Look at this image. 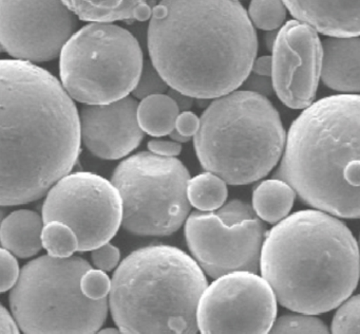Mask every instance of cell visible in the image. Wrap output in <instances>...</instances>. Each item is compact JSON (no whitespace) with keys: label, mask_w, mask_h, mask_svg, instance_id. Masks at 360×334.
I'll use <instances>...</instances> for the list:
<instances>
[{"label":"cell","mask_w":360,"mask_h":334,"mask_svg":"<svg viewBox=\"0 0 360 334\" xmlns=\"http://www.w3.org/2000/svg\"><path fill=\"white\" fill-rule=\"evenodd\" d=\"M109 308L124 334H198L207 278L198 262L170 245L132 252L113 274Z\"/></svg>","instance_id":"5b68a950"},{"label":"cell","mask_w":360,"mask_h":334,"mask_svg":"<svg viewBox=\"0 0 360 334\" xmlns=\"http://www.w3.org/2000/svg\"><path fill=\"white\" fill-rule=\"evenodd\" d=\"M111 285L112 280H110L108 275L101 270L88 271L81 281L82 291L85 294L86 297L92 300H101L107 298L110 294Z\"/></svg>","instance_id":"83f0119b"},{"label":"cell","mask_w":360,"mask_h":334,"mask_svg":"<svg viewBox=\"0 0 360 334\" xmlns=\"http://www.w3.org/2000/svg\"><path fill=\"white\" fill-rule=\"evenodd\" d=\"M138 109V101L131 97L107 105L84 106L79 120L87 149L105 160H119L134 151L144 137Z\"/></svg>","instance_id":"9a60e30c"},{"label":"cell","mask_w":360,"mask_h":334,"mask_svg":"<svg viewBox=\"0 0 360 334\" xmlns=\"http://www.w3.org/2000/svg\"><path fill=\"white\" fill-rule=\"evenodd\" d=\"M179 116L180 109L168 94L153 95L139 104V124L153 137L169 135L176 129Z\"/></svg>","instance_id":"44dd1931"},{"label":"cell","mask_w":360,"mask_h":334,"mask_svg":"<svg viewBox=\"0 0 360 334\" xmlns=\"http://www.w3.org/2000/svg\"><path fill=\"white\" fill-rule=\"evenodd\" d=\"M138 39L111 23H89L63 49L60 74L65 90L86 105H107L134 92L143 71Z\"/></svg>","instance_id":"ba28073f"},{"label":"cell","mask_w":360,"mask_h":334,"mask_svg":"<svg viewBox=\"0 0 360 334\" xmlns=\"http://www.w3.org/2000/svg\"><path fill=\"white\" fill-rule=\"evenodd\" d=\"M285 4L282 1H252L248 8L250 21L261 30H276L286 17Z\"/></svg>","instance_id":"d4e9b609"},{"label":"cell","mask_w":360,"mask_h":334,"mask_svg":"<svg viewBox=\"0 0 360 334\" xmlns=\"http://www.w3.org/2000/svg\"><path fill=\"white\" fill-rule=\"evenodd\" d=\"M193 144L207 173L231 185H245L273 171L285 149L286 135L266 97L233 91L206 108Z\"/></svg>","instance_id":"8992f818"},{"label":"cell","mask_w":360,"mask_h":334,"mask_svg":"<svg viewBox=\"0 0 360 334\" xmlns=\"http://www.w3.org/2000/svg\"><path fill=\"white\" fill-rule=\"evenodd\" d=\"M79 19L92 23H109L117 20L146 21L153 8L147 1H64Z\"/></svg>","instance_id":"d6986e66"},{"label":"cell","mask_w":360,"mask_h":334,"mask_svg":"<svg viewBox=\"0 0 360 334\" xmlns=\"http://www.w3.org/2000/svg\"><path fill=\"white\" fill-rule=\"evenodd\" d=\"M332 334H360V294L338 307L332 321Z\"/></svg>","instance_id":"484cf974"},{"label":"cell","mask_w":360,"mask_h":334,"mask_svg":"<svg viewBox=\"0 0 360 334\" xmlns=\"http://www.w3.org/2000/svg\"><path fill=\"white\" fill-rule=\"evenodd\" d=\"M226 182L212 173H204L191 179L188 199L191 206L205 213L217 211L224 205L229 194Z\"/></svg>","instance_id":"7402d4cb"},{"label":"cell","mask_w":360,"mask_h":334,"mask_svg":"<svg viewBox=\"0 0 360 334\" xmlns=\"http://www.w3.org/2000/svg\"><path fill=\"white\" fill-rule=\"evenodd\" d=\"M214 213L227 225H236L258 218L252 205L240 200L229 201Z\"/></svg>","instance_id":"f1b7e54d"},{"label":"cell","mask_w":360,"mask_h":334,"mask_svg":"<svg viewBox=\"0 0 360 334\" xmlns=\"http://www.w3.org/2000/svg\"><path fill=\"white\" fill-rule=\"evenodd\" d=\"M184 235L193 259L212 278L235 272L257 274L260 268L266 234L259 218L227 225L216 213L193 211Z\"/></svg>","instance_id":"4fadbf2b"},{"label":"cell","mask_w":360,"mask_h":334,"mask_svg":"<svg viewBox=\"0 0 360 334\" xmlns=\"http://www.w3.org/2000/svg\"><path fill=\"white\" fill-rule=\"evenodd\" d=\"M148 148L153 154L168 158H174L182 151V145L180 143L164 140H151L148 142Z\"/></svg>","instance_id":"d6a6232c"},{"label":"cell","mask_w":360,"mask_h":334,"mask_svg":"<svg viewBox=\"0 0 360 334\" xmlns=\"http://www.w3.org/2000/svg\"><path fill=\"white\" fill-rule=\"evenodd\" d=\"M273 47L271 84L278 97L288 108L307 109L321 78L323 48L317 31L301 21H288Z\"/></svg>","instance_id":"5bb4252c"},{"label":"cell","mask_w":360,"mask_h":334,"mask_svg":"<svg viewBox=\"0 0 360 334\" xmlns=\"http://www.w3.org/2000/svg\"><path fill=\"white\" fill-rule=\"evenodd\" d=\"M170 139L172 140L174 142H176V143H186V142H188L189 140L191 139V137H184V135H181V133H179L178 131L174 129V131H172V133L169 135Z\"/></svg>","instance_id":"8d00e7d4"},{"label":"cell","mask_w":360,"mask_h":334,"mask_svg":"<svg viewBox=\"0 0 360 334\" xmlns=\"http://www.w3.org/2000/svg\"><path fill=\"white\" fill-rule=\"evenodd\" d=\"M277 177L303 202L360 218V95H330L292 122Z\"/></svg>","instance_id":"277c9868"},{"label":"cell","mask_w":360,"mask_h":334,"mask_svg":"<svg viewBox=\"0 0 360 334\" xmlns=\"http://www.w3.org/2000/svg\"><path fill=\"white\" fill-rule=\"evenodd\" d=\"M0 203L39 200L69 175L81 149L79 113L62 82L27 61L0 63Z\"/></svg>","instance_id":"6da1fadb"},{"label":"cell","mask_w":360,"mask_h":334,"mask_svg":"<svg viewBox=\"0 0 360 334\" xmlns=\"http://www.w3.org/2000/svg\"><path fill=\"white\" fill-rule=\"evenodd\" d=\"M167 82L162 78L151 61H145L140 80L132 95L136 99H144L153 95L164 94L168 90Z\"/></svg>","instance_id":"4316f807"},{"label":"cell","mask_w":360,"mask_h":334,"mask_svg":"<svg viewBox=\"0 0 360 334\" xmlns=\"http://www.w3.org/2000/svg\"><path fill=\"white\" fill-rule=\"evenodd\" d=\"M148 51L170 88L193 99H219L248 80L258 39L239 1L167 0L153 6Z\"/></svg>","instance_id":"7a4b0ae2"},{"label":"cell","mask_w":360,"mask_h":334,"mask_svg":"<svg viewBox=\"0 0 360 334\" xmlns=\"http://www.w3.org/2000/svg\"><path fill=\"white\" fill-rule=\"evenodd\" d=\"M43 247L48 255L56 258H69L79 251V239L66 224L53 221L44 226Z\"/></svg>","instance_id":"603a6c76"},{"label":"cell","mask_w":360,"mask_h":334,"mask_svg":"<svg viewBox=\"0 0 360 334\" xmlns=\"http://www.w3.org/2000/svg\"><path fill=\"white\" fill-rule=\"evenodd\" d=\"M91 264L79 256H41L22 268L10 292L12 316L25 334H96L106 321L109 298L82 291Z\"/></svg>","instance_id":"52a82bcc"},{"label":"cell","mask_w":360,"mask_h":334,"mask_svg":"<svg viewBox=\"0 0 360 334\" xmlns=\"http://www.w3.org/2000/svg\"><path fill=\"white\" fill-rule=\"evenodd\" d=\"M273 71V59L271 56H262L256 59L252 66V72L258 76H271Z\"/></svg>","instance_id":"e575fe53"},{"label":"cell","mask_w":360,"mask_h":334,"mask_svg":"<svg viewBox=\"0 0 360 334\" xmlns=\"http://www.w3.org/2000/svg\"><path fill=\"white\" fill-rule=\"evenodd\" d=\"M96 334H124L120 329L115 328H106V329L100 330Z\"/></svg>","instance_id":"74e56055"},{"label":"cell","mask_w":360,"mask_h":334,"mask_svg":"<svg viewBox=\"0 0 360 334\" xmlns=\"http://www.w3.org/2000/svg\"><path fill=\"white\" fill-rule=\"evenodd\" d=\"M296 194L294 188L283 180H265L255 188L252 207L261 219L279 223L290 214Z\"/></svg>","instance_id":"ffe728a7"},{"label":"cell","mask_w":360,"mask_h":334,"mask_svg":"<svg viewBox=\"0 0 360 334\" xmlns=\"http://www.w3.org/2000/svg\"><path fill=\"white\" fill-rule=\"evenodd\" d=\"M322 48L324 85L345 94L360 93V38H328Z\"/></svg>","instance_id":"e0dca14e"},{"label":"cell","mask_w":360,"mask_h":334,"mask_svg":"<svg viewBox=\"0 0 360 334\" xmlns=\"http://www.w3.org/2000/svg\"><path fill=\"white\" fill-rule=\"evenodd\" d=\"M168 95L176 101L180 111H188V109H191V106H193V99L188 97V95L183 94V93L179 92V91L174 90V89H169Z\"/></svg>","instance_id":"d590c367"},{"label":"cell","mask_w":360,"mask_h":334,"mask_svg":"<svg viewBox=\"0 0 360 334\" xmlns=\"http://www.w3.org/2000/svg\"><path fill=\"white\" fill-rule=\"evenodd\" d=\"M77 18L64 1L1 0V50L16 61H53L75 35Z\"/></svg>","instance_id":"7c38bea8"},{"label":"cell","mask_w":360,"mask_h":334,"mask_svg":"<svg viewBox=\"0 0 360 334\" xmlns=\"http://www.w3.org/2000/svg\"><path fill=\"white\" fill-rule=\"evenodd\" d=\"M269 334H332L315 315L285 314L278 317Z\"/></svg>","instance_id":"cb8c5ba5"},{"label":"cell","mask_w":360,"mask_h":334,"mask_svg":"<svg viewBox=\"0 0 360 334\" xmlns=\"http://www.w3.org/2000/svg\"><path fill=\"white\" fill-rule=\"evenodd\" d=\"M191 175L176 158L139 152L120 163L111 183L123 201L124 230L136 236L176 233L191 213Z\"/></svg>","instance_id":"9c48e42d"},{"label":"cell","mask_w":360,"mask_h":334,"mask_svg":"<svg viewBox=\"0 0 360 334\" xmlns=\"http://www.w3.org/2000/svg\"><path fill=\"white\" fill-rule=\"evenodd\" d=\"M277 317V298L263 277L235 272L214 279L200 299L201 334H269Z\"/></svg>","instance_id":"8fae6325"},{"label":"cell","mask_w":360,"mask_h":334,"mask_svg":"<svg viewBox=\"0 0 360 334\" xmlns=\"http://www.w3.org/2000/svg\"><path fill=\"white\" fill-rule=\"evenodd\" d=\"M0 291L5 293L14 287L20 279V266H18V259L13 254L10 253L7 249L1 247L0 252Z\"/></svg>","instance_id":"f546056e"},{"label":"cell","mask_w":360,"mask_h":334,"mask_svg":"<svg viewBox=\"0 0 360 334\" xmlns=\"http://www.w3.org/2000/svg\"><path fill=\"white\" fill-rule=\"evenodd\" d=\"M120 258H121V252L110 243H106L98 249H94L91 253L94 266L98 270L104 271V272L112 271L119 264Z\"/></svg>","instance_id":"4dcf8cb0"},{"label":"cell","mask_w":360,"mask_h":334,"mask_svg":"<svg viewBox=\"0 0 360 334\" xmlns=\"http://www.w3.org/2000/svg\"><path fill=\"white\" fill-rule=\"evenodd\" d=\"M260 271L284 308L322 314L338 308L355 291L360 249L342 221L318 209H305L267 233Z\"/></svg>","instance_id":"3957f363"},{"label":"cell","mask_w":360,"mask_h":334,"mask_svg":"<svg viewBox=\"0 0 360 334\" xmlns=\"http://www.w3.org/2000/svg\"><path fill=\"white\" fill-rule=\"evenodd\" d=\"M290 14L324 35H360V1H284Z\"/></svg>","instance_id":"2e32d148"},{"label":"cell","mask_w":360,"mask_h":334,"mask_svg":"<svg viewBox=\"0 0 360 334\" xmlns=\"http://www.w3.org/2000/svg\"><path fill=\"white\" fill-rule=\"evenodd\" d=\"M1 334H20L18 323L5 306H1Z\"/></svg>","instance_id":"836d02e7"},{"label":"cell","mask_w":360,"mask_h":334,"mask_svg":"<svg viewBox=\"0 0 360 334\" xmlns=\"http://www.w3.org/2000/svg\"><path fill=\"white\" fill-rule=\"evenodd\" d=\"M43 217L30 209H18L3 220L0 241L3 249L14 256L29 258L43 249Z\"/></svg>","instance_id":"ac0fdd59"},{"label":"cell","mask_w":360,"mask_h":334,"mask_svg":"<svg viewBox=\"0 0 360 334\" xmlns=\"http://www.w3.org/2000/svg\"><path fill=\"white\" fill-rule=\"evenodd\" d=\"M44 223L68 225L79 239V251L108 243L123 221V201L108 180L87 171L70 173L48 192L41 211Z\"/></svg>","instance_id":"30bf717a"},{"label":"cell","mask_w":360,"mask_h":334,"mask_svg":"<svg viewBox=\"0 0 360 334\" xmlns=\"http://www.w3.org/2000/svg\"><path fill=\"white\" fill-rule=\"evenodd\" d=\"M200 129V118L193 112H181L176 123V130L184 137L197 135Z\"/></svg>","instance_id":"1f68e13d"}]
</instances>
